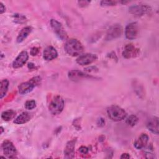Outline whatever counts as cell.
<instances>
[{
	"mask_svg": "<svg viewBox=\"0 0 159 159\" xmlns=\"http://www.w3.org/2000/svg\"><path fill=\"white\" fill-rule=\"evenodd\" d=\"M39 52V48L37 47H32L30 50V55L32 56H35L37 55Z\"/></svg>",
	"mask_w": 159,
	"mask_h": 159,
	"instance_id": "obj_27",
	"label": "cell"
},
{
	"mask_svg": "<svg viewBox=\"0 0 159 159\" xmlns=\"http://www.w3.org/2000/svg\"><path fill=\"white\" fill-rule=\"evenodd\" d=\"M64 100L60 96H55L49 104V111L53 115L60 114L64 108Z\"/></svg>",
	"mask_w": 159,
	"mask_h": 159,
	"instance_id": "obj_4",
	"label": "cell"
},
{
	"mask_svg": "<svg viewBox=\"0 0 159 159\" xmlns=\"http://www.w3.org/2000/svg\"><path fill=\"white\" fill-rule=\"evenodd\" d=\"M41 82V78L40 76H35L31 78L29 81L21 83L19 87V92L21 94H25L31 92L33 89Z\"/></svg>",
	"mask_w": 159,
	"mask_h": 159,
	"instance_id": "obj_3",
	"label": "cell"
},
{
	"mask_svg": "<svg viewBox=\"0 0 159 159\" xmlns=\"http://www.w3.org/2000/svg\"><path fill=\"white\" fill-rule=\"evenodd\" d=\"M75 142H76V140H71L68 142L64 150L65 158H72L74 157Z\"/></svg>",
	"mask_w": 159,
	"mask_h": 159,
	"instance_id": "obj_16",
	"label": "cell"
},
{
	"mask_svg": "<svg viewBox=\"0 0 159 159\" xmlns=\"http://www.w3.org/2000/svg\"><path fill=\"white\" fill-rule=\"evenodd\" d=\"M137 122H138V118L135 115H130V116H129L127 118V119L125 120L126 124L127 125H130V126H132V127L135 125L137 123Z\"/></svg>",
	"mask_w": 159,
	"mask_h": 159,
	"instance_id": "obj_23",
	"label": "cell"
},
{
	"mask_svg": "<svg viewBox=\"0 0 159 159\" xmlns=\"http://www.w3.org/2000/svg\"><path fill=\"white\" fill-rule=\"evenodd\" d=\"M16 116V112L12 109L7 110L2 112L1 118L5 121H9L12 119Z\"/></svg>",
	"mask_w": 159,
	"mask_h": 159,
	"instance_id": "obj_21",
	"label": "cell"
},
{
	"mask_svg": "<svg viewBox=\"0 0 159 159\" xmlns=\"http://www.w3.org/2000/svg\"><path fill=\"white\" fill-rule=\"evenodd\" d=\"M148 136L146 134H142L139 137L135 140L134 142V147L138 149H143L144 148L148 143Z\"/></svg>",
	"mask_w": 159,
	"mask_h": 159,
	"instance_id": "obj_17",
	"label": "cell"
},
{
	"mask_svg": "<svg viewBox=\"0 0 159 159\" xmlns=\"http://www.w3.org/2000/svg\"><path fill=\"white\" fill-rule=\"evenodd\" d=\"M108 117L113 121H120L127 116L125 111L117 106H111L107 109Z\"/></svg>",
	"mask_w": 159,
	"mask_h": 159,
	"instance_id": "obj_2",
	"label": "cell"
},
{
	"mask_svg": "<svg viewBox=\"0 0 159 159\" xmlns=\"http://www.w3.org/2000/svg\"><path fill=\"white\" fill-rule=\"evenodd\" d=\"M129 10L134 16H142L150 11V7L146 5H135L131 6Z\"/></svg>",
	"mask_w": 159,
	"mask_h": 159,
	"instance_id": "obj_12",
	"label": "cell"
},
{
	"mask_svg": "<svg viewBox=\"0 0 159 159\" xmlns=\"http://www.w3.org/2000/svg\"><path fill=\"white\" fill-rule=\"evenodd\" d=\"M139 33L138 24L137 22H131L127 25L125 29V37L129 40L135 39Z\"/></svg>",
	"mask_w": 159,
	"mask_h": 159,
	"instance_id": "obj_9",
	"label": "cell"
},
{
	"mask_svg": "<svg viewBox=\"0 0 159 159\" xmlns=\"http://www.w3.org/2000/svg\"><path fill=\"white\" fill-rule=\"evenodd\" d=\"M123 29L120 24H115L111 26L107 32L105 37L106 40H112L119 37L122 34Z\"/></svg>",
	"mask_w": 159,
	"mask_h": 159,
	"instance_id": "obj_7",
	"label": "cell"
},
{
	"mask_svg": "<svg viewBox=\"0 0 159 159\" xmlns=\"http://www.w3.org/2000/svg\"><path fill=\"white\" fill-rule=\"evenodd\" d=\"M32 31V28L29 26L24 27L19 33L17 37V43H21L23 42L30 34Z\"/></svg>",
	"mask_w": 159,
	"mask_h": 159,
	"instance_id": "obj_18",
	"label": "cell"
},
{
	"mask_svg": "<svg viewBox=\"0 0 159 159\" xmlns=\"http://www.w3.org/2000/svg\"><path fill=\"white\" fill-rule=\"evenodd\" d=\"M9 87V81L7 79L2 80L0 84V98L2 99L6 94Z\"/></svg>",
	"mask_w": 159,
	"mask_h": 159,
	"instance_id": "obj_20",
	"label": "cell"
},
{
	"mask_svg": "<svg viewBox=\"0 0 159 159\" xmlns=\"http://www.w3.org/2000/svg\"><path fill=\"white\" fill-rule=\"evenodd\" d=\"M50 25L53 32L61 40H65L67 39V34L60 22L55 19H51Z\"/></svg>",
	"mask_w": 159,
	"mask_h": 159,
	"instance_id": "obj_5",
	"label": "cell"
},
{
	"mask_svg": "<svg viewBox=\"0 0 159 159\" xmlns=\"http://www.w3.org/2000/svg\"><path fill=\"white\" fill-rule=\"evenodd\" d=\"M3 131H4V129H3V127H1V134H2Z\"/></svg>",
	"mask_w": 159,
	"mask_h": 159,
	"instance_id": "obj_32",
	"label": "cell"
},
{
	"mask_svg": "<svg viewBox=\"0 0 159 159\" xmlns=\"http://www.w3.org/2000/svg\"><path fill=\"white\" fill-rule=\"evenodd\" d=\"M97 124L98 126L99 127H102L105 124V120L103 118H99L98 119V121H97Z\"/></svg>",
	"mask_w": 159,
	"mask_h": 159,
	"instance_id": "obj_29",
	"label": "cell"
},
{
	"mask_svg": "<svg viewBox=\"0 0 159 159\" xmlns=\"http://www.w3.org/2000/svg\"><path fill=\"white\" fill-rule=\"evenodd\" d=\"M2 149L4 154L9 158L16 157L17 150L14 144L9 140H6L2 143Z\"/></svg>",
	"mask_w": 159,
	"mask_h": 159,
	"instance_id": "obj_6",
	"label": "cell"
},
{
	"mask_svg": "<svg viewBox=\"0 0 159 159\" xmlns=\"http://www.w3.org/2000/svg\"><path fill=\"white\" fill-rule=\"evenodd\" d=\"M89 2H90V1H78V4H79V6L80 7H86L89 4Z\"/></svg>",
	"mask_w": 159,
	"mask_h": 159,
	"instance_id": "obj_28",
	"label": "cell"
},
{
	"mask_svg": "<svg viewBox=\"0 0 159 159\" xmlns=\"http://www.w3.org/2000/svg\"><path fill=\"white\" fill-rule=\"evenodd\" d=\"M58 56L57 50L52 46H48L43 50V57L47 61H50L56 58Z\"/></svg>",
	"mask_w": 159,
	"mask_h": 159,
	"instance_id": "obj_15",
	"label": "cell"
},
{
	"mask_svg": "<svg viewBox=\"0 0 159 159\" xmlns=\"http://www.w3.org/2000/svg\"><path fill=\"white\" fill-rule=\"evenodd\" d=\"M36 106V102L35 100H28L25 102V107L26 109L31 110Z\"/></svg>",
	"mask_w": 159,
	"mask_h": 159,
	"instance_id": "obj_24",
	"label": "cell"
},
{
	"mask_svg": "<svg viewBox=\"0 0 159 159\" xmlns=\"http://www.w3.org/2000/svg\"><path fill=\"white\" fill-rule=\"evenodd\" d=\"M79 152L82 154H87L89 152V149L86 147L81 146L79 148Z\"/></svg>",
	"mask_w": 159,
	"mask_h": 159,
	"instance_id": "obj_26",
	"label": "cell"
},
{
	"mask_svg": "<svg viewBox=\"0 0 159 159\" xmlns=\"http://www.w3.org/2000/svg\"><path fill=\"white\" fill-rule=\"evenodd\" d=\"M98 58V57L96 55L88 53L80 55L78 56V57L76 58V63L81 66L84 65H88L92 63H93L94 61H96Z\"/></svg>",
	"mask_w": 159,
	"mask_h": 159,
	"instance_id": "obj_8",
	"label": "cell"
},
{
	"mask_svg": "<svg viewBox=\"0 0 159 159\" xmlns=\"http://www.w3.org/2000/svg\"><path fill=\"white\" fill-rule=\"evenodd\" d=\"M32 116L30 114L27 112H24L20 115H19L14 120V123L16 124H23L28 121H29L31 119Z\"/></svg>",
	"mask_w": 159,
	"mask_h": 159,
	"instance_id": "obj_19",
	"label": "cell"
},
{
	"mask_svg": "<svg viewBox=\"0 0 159 159\" xmlns=\"http://www.w3.org/2000/svg\"><path fill=\"white\" fill-rule=\"evenodd\" d=\"M29 58V55L27 51H22L18 56L15 58L12 63V67L14 68H19L24 66Z\"/></svg>",
	"mask_w": 159,
	"mask_h": 159,
	"instance_id": "obj_10",
	"label": "cell"
},
{
	"mask_svg": "<svg viewBox=\"0 0 159 159\" xmlns=\"http://www.w3.org/2000/svg\"><path fill=\"white\" fill-rule=\"evenodd\" d=\"M130 157V156L129 155V153H123L122 154V155L120 156V158H129Z\"/></svg>",
	"mask_w": 159,
	"mask_h": 159,
	"instance_id": "obj_31",
	"label": "cell"
},
{
	"mask_svg": "<svg viewBox=\"0 0 159 159\" xmlns=\"http://www.w3.org/2000/svg\"><path fill=\"white\" fill-rule=\"evenodd\" d=\"M13 20L16 24H24L27 21L26 17L22 14H14L13 15Z\"/></svg>",
	"mask_w": 159,
	"mask_h": 159,
	"instance_id": "obj_22",
	"label": "cell"
},
{
	"mask_svg": "<svg viewBox=\"0 0 159 159\" xmlns=\"http://www.w3.org/2000/svg\"><path fill=\"white\" fill-rule=\"evenodd\" d=\"M118 1H101V5L103 6H112L117 4Z\"/></svg>",
	"mask_w": 159,
	"mask_h": 159,
	"instance_id": "obj_25",
	"label": "cell"
},
{
	"mask_svg": "<svg viewBox=\"0 0 159 159\" xmlns=\"http://www.w3.org/2000/svg\"><path fill=\"white\" fill-rule=\"evenodd\" d=\"M5 6H4V4L1 2H0V13L2 14L4 11H5Z\"/></svg>",
	"mask_w": 159,
	"mask_h": 159,
	"instance_id": "obj_30",
	"label": "cell"
},
{
	"mask_svg": "<svg viewBox=\"0 0 159 159\" xmlns=\"http://www.w3.org/2000/svg\"><path fill=\"white\" fill-rule=\"evenodd\" d=\"M158 118L157 117H152L150 118L147 122V129L152 133L158 135Z\"/></svg>",
	"mask_w": 159,
	"mask_h": 159,
	"instance_id": "obj_14",
	"label": "cell"
},
{
	"mask_svg": "<svg viewBox=\"0 0 159 159\" xmlns=\"http://www.w3.org/2000/svg\"><path fill=\"white\" fill-rule=\"evenodd\" d=\"M139 53V49L136 48L132 44H127L125 46L124 50L122 52V56L125 58H130L138 55Z\"/></svg>",
	"mask_w": 159,
	"mask_h": 159,
	"instance_id": "obj_13",
	"label": "cell"
},
{
	"mask_svg": "<svg viewBox=\"0 0 159 159\" xmlns=\"http://www.w3.org/2000/svg\"><path fill=\"white\" fill-rule=\"evenodd\" d=\"M64 48L66 52L72 57L80 56L84 51L83 44L75 39L68 40L65 44Z\"/></svg>",
	"mask_w": 159,
	"mask_h": 159,
	"instance_id": "obj_1",
	"label": "cell"
},
{
	"mask_svg": "<svg viewBox=\"0 0 159 159\" xmlns=\"http://www.w3.org/2000/svg\"><path fill=\"white\" fill-rule=\"evenodd\" d=\"M68 78L73 81H78L83 79L93 78V77L89 75L84 73L79 70H71L68 73Z\"/></svg>",
	"mask_w": 159,
	"mask_h": 159,
	"instance_id": "obj_11",
	"label": "cell"
}]
</instances>
